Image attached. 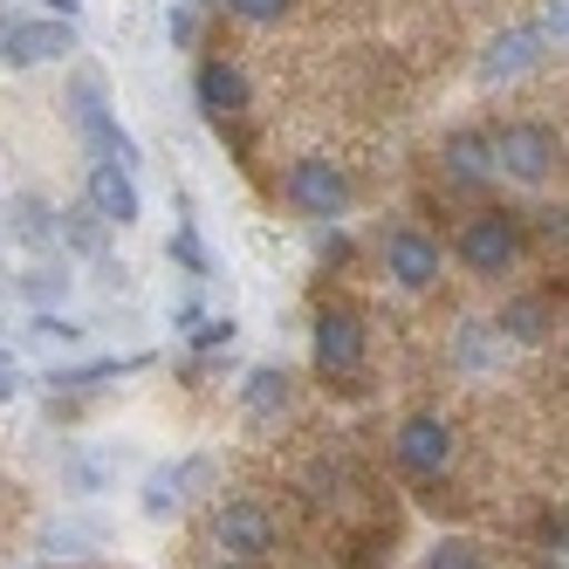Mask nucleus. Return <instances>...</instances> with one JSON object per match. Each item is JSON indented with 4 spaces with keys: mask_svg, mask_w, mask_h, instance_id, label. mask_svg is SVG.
I'll return each instance as SVG.
<instances>
[{
    "mask_svg": "<svg viewBox=\"0 0 569 569\" xmlns=\"http://www.w3.org/2000/svg\"><path fill=\"white\" fill-rule=\"evenodd\" d=\"M391 460L412 473V480L446 473V460H453V426H446L439 412H412V419L391 432Z\"/></svg>",
    "mask_w": 569,
    "mask_h": 569,
    "instance_id": "obj_8",
    "label": "nucleus"
},
{
    "mask_svg": "<svg viewBox=\"0 0 569 569\" xmlns=\"http://www.w3.org/2000/svg\"><path fill=\"white\" fill-rule=\"evenodd\" d=\"M378 254H385V274L398 281V289H412V296H426L439 281V240L419 233V227H385Z\"/></svg>",
    "mask_w": 569,
    "mask_h": 569,
    "instance_id": "obj_9",
    "label": "nucleus"
},
{
    "mask_svg": "<svg viewBox=\"0 0 569 569\" xmlns=\"http://www.w3.org/2000/svg\"><path fill=\"white\" fill-rule=\"evenodd\" d=\"M14 391H21V363H14L8 350H0V405H8Z\"/></svg>",
    "mask_w": 569,
    "mask_h": 569,
    "instance_id": "obj_29",
    "label": "nucleus"
},
{
    "mask_svg": "<svg viewBox=\"0 0 569 569\" xmlns=\"http://www.w3.org/2000/svg\"><path fill=\"white\" fill-rule=\"evenodd\" d=\"M536 569H562V556H556V549H542V556H536Z\"/></svg>",
    "mask_w": 569,
    "mask_h": 569,
    "instance_id": "obj_31",
    "label": "nucleus"
},
{
    "mask_svg": "<svg viewBox=\"0 0 569 569\" xmlns=\"http://www.w3.org/2000/svg\"><path fill=\"white\" fill-rule=\"evenodd\" d=\"M542 56H549V34L536 21H515V28H501L495 42L480 49L473 76H480V90H508V83H521L528 69H542Z\"/></svg>",
    "mask_w": 569,
    "mask_h": 569,
    "instance_id": "obj_5",
    "label": "nucleus"
},
{
    "mask_svg": "<svg viewBox=\"0 0 569 569\" xmlns=\"http://www.w3.org/2000/svg\"><path fill=\"white\" fill-rule=\"evenodd\" d=\"M446 179H453V186H487V179H495L487 131H453V138H446Z\"/></svg>",
    "mask_w": 569,
    "mask_h": 569,
    "instance_id": "obj_16",
    "label": "nucleus"
},
{
    "mask_svg": "<svg viewBox=\"0 0 569 569\" xmlns=\"http://www.w3.org/2000/svg\"><path fill=\"white\" fill-rule=\"evenodd\" d=\"M460 363H487V330H480V322L460 330Z\"/></svg>",
    "mask_w": 569,
    "mask_h": 569,
    "instance_id": "obj_27",
    "label": "nucleus"
},
{
    "mask_svg": "<svg viewBox=\"0 0 569 569\" xmlns=\"http://www.w3.org/2000/svg\"><path fill=\"white\" fill-rule=\"evenodd\" d=\"M281 199H289L302 220L337 227V220H343V207H350V172L337 166V158H296L289 179H281Z\"/></svg>",
    "mask_w": 569,
    "mask_h": 569,
    "instance_id": "obj_2",
    "label": "nucleus"
},
{
    "mask_svg": "<svg viewBox=\"0 0 569 569\" xmlns=\"http://www.w3.org/2000/svg\"><path fill=\"white\" fill-rule=\"evenodd\" d=\"M28 337H34V343H49V350H56V343H62V350H76V343H83L90 330H83L76 316H56V309H42V316L28 322Z\"/></svg>",
    "mask_w": 569,
    "mask_h": 569,
    "instance_id": "obj_20",
    "label": "nucleus"
},
{
    "mask_svg": "<svg viewBox=\"0 0 569 569\" xmlns=\"http://www.w3.org/2000/svg\"><path fill=\"white\" fill-rule=\"evenodd\" d=\"M213 542L233 556V562H261V556H274V515L261 508V501H227L220 515H213Z\"/></svg>",
    "mask_w": 569,
    "mask_h": 569,
    "instance_id": "obj_11",
    "label": "nucleus"
},
{
    "mask_svg": "<svg viewBox=\"0 0 569 569\" xmlns=\"http://www.w3.org/2000/svg\"><path fill=\"white\" fill-rule=\"evenodd\" d=\"M151 357H97V363H76V371H56L49 378V391L62 398V391H97V385H110V378H131V371H144Z\"/></svg>",
    "mask_w": 569,
    "mask_h": 569,
    "instance_id": "obj_19",
    "label": "nucleus"
},
{
    "mask_svg": "<svg viewBox=\"0 0 569 569\" xmlns=\"http://www.w3.org/2000/svg\"><path fill=\"white\" fill-rule=\"evenodd\" d=\"M487 151H495V172H508L515 186H542L562 158V138L549 124H501L487 131Z\"/></svg>",
    "mask_w": 569,
    "mask_h": 569,
    "instance_id": "obj_3",
    "label": "nucleus"
},
{
    "mask_svg": "<svg viewBox=\"0 0 569 569\" xmlns=\"http://www.w3.org/2000/svg\"><path fill=\"white\" fill-rule=\"evenodd\" d=\"M14 289H21L34 309H49V302H62V296H69V268H28Z\"/></svg>",
    "mask_w": 569,
    "mask_h": 569,
    "instance_id": "obj_21",
    "label": "nucleus"
},
{
    "mask_svg": "<svg viewBox=\"0 0 569 569\" xmlns=\"http://www.w3.org/2000/svg\"><path fill=\"white\" fill-rule=\"evenodd\" d=\"M166 34H172V49L199 42V0H172V8H166Z\"/></svg>",
    "mask_w": 569,
    "mask_h": 569,
    "instance_id": "obj_22",
    "label": "nucleus"
},
{
    "mask_svg": "<svg viewBox=\"0 0 569 569\" xmlns=\"http://www.w3.org/2000/svg\"><path fill=\"white\" fill-rule=\"evenodd\" d=\"M192 103L207 110L213 124H233V117H248V103H254L248 69H240V62H199V76H192Z\"/></svg>",
    "mask_w": 569,
    "mask_h": 569,
    "instance_id": "obj_12",
    "label": "nucleus"
},
{
    "mask_svg": "<svg viewBox=\"0 0 569 569\" xmlns=\"http://www.w3.org/2000/svg\"><path fill=\"white\" fill-rule=\"evenodd\" d=\"M69 124H76V138L90 144V158H103V166H124V172L144 166V158H138V138L117 124V110L103 103V83H97V76H76V83H69Z\"/></svg>",
    "mask_w": 569,
    "mask_h": 569,
    "instance_id": "obj_1",
    "label": "nucleus"
},
{
    "mask_svg": "<svg viewBox=\"0 0 569 569\" xmlns=\"http://www.w3.org/2000/svg\"><path fill=\"white\" fill-rule=\"evenodd\" d=\"M186 337H192L199 350H227V343L240 337V322H233V316H199V322H192Z\"/></svg>",
    "mask_w": 569,
    "mask_h": 569,
    "instance_id": "obj_23",
    "label": "nucleus"
},
{
    "mask_svg": "<svg viewBox=\"0 0 569 569\" xmlns=\"http://www.w3.org/2000/svg\"><path fill=\"white\" fill-rule=\"evenodd\" d=\"M426 569H487V556H480L473 542H460V536H453V542H439V549L426 556Z\"/></svg>",
    "mask_w": 569,
    "mask_h": 569,
    "instance_id": "obj_24",
    "label": "nucleus"
},
{
    "mask_svg": "<svg viewBox=\"0 0 569 569\" xmlns=\"http://www.w3.org/2000/svg\"><path fill=\"white\" fill-rule=\"evenodd\" d=\"M316 371L322 378H357L363 371V322L350 309H322L316 316Z\"/></svg>",
    "mask_w": 569,
    "mask_h": 569,
    "instance_id": "obj_13",
    "label": "nucleus"
},
{
    "mask_svg": "<svg viewBox=\"0 0 569 569\" xmlns=\"http://www.w3.org/2000/svg\"><path fill=\"white\" fill-rule=\"evenodd\" d=\"M227 14H233V21H248V28H268V21L289 14V0H227Z\"/></svg>",
    "mask_w": 569,
    "mask_h": 569,
    "instance_id": "obj_25",
    "label": "nucleus"
},
{
    "mask_svg": "<svg viewBox=\"0 0 569 569\" xmlns=\"http://www.w3.org/2000/svg\"><path fill=\"white\" fill-rule=\"evenodd\" d=\"M62 56H76V28L69 21H8L0 14V69H49V62H62Z\"/></svg>",
    "mask_w": 569,
    "mask_h": 569,
    "instance_id": "obj_7",
    "label": "nucleus"
},
{
    "mask_svg": "<svg viewBox=\"0 0 569 569\" xmlns=\"http://www.w3.org/2000/svg\"><path fill=\"white\" fill-rule=\"evenodd\" d=\"M289 398H296V378L281 371V363H254V371L240 378V412H248L254 426H274L281 412H289Z\"/></svg>",
    "mask_w": 569,
    "mask_h": 569,
    "instance_id": "obj_14",
    "label": "nucleus"
},
{
    "mask_svg": "<svg viewBox=\"0 0 569 569\" xmlns=\"http://www.w3.org/2000/svg\"><path fill=\"white\" fill-rule=\"evenodd\" d=\"M220 569H240V562H220Z\"/></svg>",
    "mask_w": 569,
    "mask_h": 569,
    "instance_id": "obj_32",
    "label": "nucleus"
},
{
    "mask_svg": "<svg viewBox=\"0 0 569 569\" xmlns=\"http://www.w3.org/2000/svg\"><path fill=\"white\" fill-rule=\"evenodd\" d=\"M0 227H8V240H14V248H28V254H49L56 248V207H49L42 192H14Z\"/></svg>",
    "mask_w": 569,
    "mask_h": 569,
    "instance_id": "obj_15",
    "label": "nucleus"
},
{
    "mask_svg": "<svg viewBox=\"0 0 569 569\" xmlns=\"http://www.w3.org/2000/svg\"><path fill=\"white\" fill-rule=\"evenodd\" d=\"M521 248H528V233H521V213H508V207H487L460 227V261L473 274H508L521 261Z\"/></svg>",
    "mask_w": 569,
    "mask_h": 569,
    "instance_id": "obj_4",
    "label": "nucleus"
},
{
    "mask_svg": "<svg viewBox=\"0 0 569 569\" xmlns=\"http://www.w3.org/2000/svg\"><path fill=\"white\" fill-rule=\"evenodd\" d=\"M56 248H76V254L103 261V248H110V227H103L90 207H56Z\"/></svg>",
    "mask_w": 569,
    "mask_h": 569,
    "instance_id": "obj_18",
    "label": "nucleus"
},
{
    "mask_svg": "<svg viewBox=\"0 0 569 569\" xmlns=\"http://www.w3.org/2000/svg\"><path fill=\"white\" fill-rule=\"evenodd\" d=\"M83 207L117 233V227H138L144 220V192H138V172H124V166H90V179H83Z\"/></svg>",
    "mask_w": 569,
    "mask_h": 569,
    "instance_id": "obj_10",
    "label": "nucleus"
},
{
    "mask_svg": "<svg viewBox=\"0 0 569 569\" xmlns=\"http://www.w3.org/2000/svg\"><path fill=\"white\" fill-rule=\"evenodd\" d=\"M83 8H90V0H42V14H49V21H69V28L83 21Z\"/></svg>",
    "mask_w": 569,
    "mask_h": 569,
    "instance_id": "obj_28",
    "label": "nucleus"
},
{
    "mask_svg": "<svg viewBox=\"0 0 569 569\" xmlns=\"http://www.w3.org/2000/svg\"><path fill=\"white\" fill-rule=\"evenodd\" d=\"M536 542L562 556V515H542V521H536Z\"/></svg>",
    "mask_w": 569,
    "mask_h": 569,
    "instance_id": "obj_30",
    "label": "nucleus"
},
{
    "mask_svg": "<svg viewBox=\"0 0 569 569\" xmlns=\"http://www.w3.org/2000/svg\"><path fill=\"white\" fill-rule=\"evenodd\" d=\"M199 487H213V460H207V453L166 460V467H151V473H144V487H138V508H144L151 521H172V515H186V508H192V495H199Z\"/></svg>",
    "mask_w": 569,
    "mask_h": 569,
    "instance_id": "obj_6",
    "label": "nucleus"
},
{
    "mask_svg": "<svg viewBox=\"0 0 569 569\" xmlns=\"http://www.w3.org/2000/svg\"><path fill=\"white\" fill-rule=\"evenodd\" d=\"M549 330H556V316H549L542 296H515V302H501V316H495V337H508V343H542Z\"/></svg>",
    "mask_w": 569,
    "mask_h": 569,
    "instance_id": "obj_17",
    "label": "nucleus"
},
{
    "mask_svg": "<svg viewBox=\"0 0 569 569\" xmlns=\"http://www.w3.org/2000/svg\"><path fill=\"white\" fill-rule=\"evenodd\" d=\"M172 254L186 261V274H192V281H207V254H199V233H192V220H179V233H172Z\"/></svg>",
    "mask_w": 569,
    "mask_h": 569,
    "instance_id": "obj_26",
    "label": "nucleus"
}]
</instances>
